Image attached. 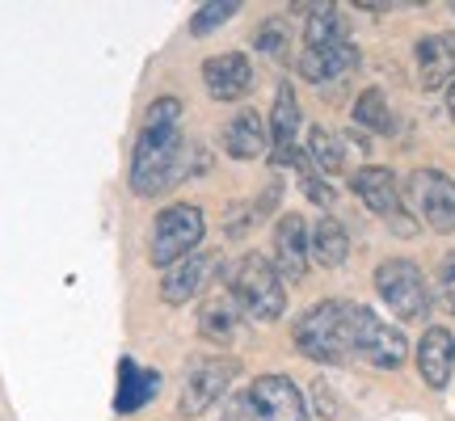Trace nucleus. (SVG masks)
Instances as JSON below:
<instances>
[{"instance_id": "f257e3e1", "label": "nucleus", "mask_w": 455, "mask_h": 421, "mask_svg": "<svg viewBox=\"0 0 455 421\" xmlns=\"http://www.w3.org/2000/svg\"><path fill=\"white\" fill-rule=\"evenodd\" d=\"M181 101L178 98H161L152 101V110L144 118V131L135 139V152H131V190L144 198H156L161 190L178 186L181 178H190V152H186V139H181Z\"/></svg>"}, {"instance_id": "f03ea898", "label": "nucleus", "mask_w": 455, "mask_h": 421, "mask_svg": "<svg viewBox=\"0 0 455 421\" xmlns=\"http://www.w3.org/2000/svg\"><path fill=\"white\" fill-rule=\"evenodd\" d=\"M228 295L236 299V308L244 312V321L258 324H275L287 312V287L283 274L275 270V261L261 258V253H244L228 266Z\"/></svg>"}, {"instance_id": "7ed1b4c3", "label": "nucleus", "mask_w": 455, "mask_h": 421, "mask_svg": "<svg viewBox=\"0 0 455 421\" xmlns=\"http://www.w3.org/2000/svg\"><path fill=\"white\" fill-rule=\"evenodd\" d=\"M350 299H321L312 304L299 321H295V350L312 362H325V367H341V362H355L350 354Z\"/></svg>"}, {"instance_id": "20e7f679", "label": "nucleus", "mask_w": 455, "mask_h": 421, "mask_svg": "<svg viewBox=\"0 0 455 421\" xmlns=\"http://www.w3.org/2000/svg\"><path fill=\"white\" fill-rule=\"evenodd\" d=\"M224 421H308V401L287 375H258L228 401Z\"/></svg>"}, {"instance_id": "39448f33", "label": "nucleus", "mask_w": 455, "mask_h": 421, "mask_svg": "<svg viewBox=\"0 0 455 421\" xmlns=\"http://www.w3.org/2000/svg\"><path fill=\"white\" fill-rule=\"evenodd\" d=\"M203 236H207L203 207H195V203H173V207H164L161 215L152 219L148 261H152L156 270H169V266H178V261L195 258Z\"/></svg>"}, {"instance_id": "423d86ee", "label": "nucleus", "mask_w": 455, "mask_h": 421, "mask_svg": "<svg viewBox=\"0 0 455 421\" xmlns=\"http://www.w3.org/2000/svg\"><path fill=\"white\" fill-rule=\"evenodd\" d=\"M241 375V362L228 354H203L186 362V375H181V392H178V413L181 417H203L212 405H220L232 384Z\"/></svg>"}, {"instance_id": "0eeeda50", "label": "nucleus", "mask_w": 455, "mask_h": 421, "mask_svg": "<svg viewBox=\"0 0 455 421\" xmlns=\"http://www.w3.org/2000/svg\"><path fill=\"white\" fill-rule=\"evenodd\" d=\"M350 190H355V195L363 198V207L371 210V215H379L396 236H413V232H418V219H413V210L405 207V195H401L392 169H384V164L358 169V173H350Z\"/></svg>"}, {"instance_id": "6e6552de", "label": "nucleus", "mask_w": 455, "mask_h": 421, "mask_svg": "<svg viewBox=\"0 0 455 421\" xmlns=\"http://www.w3.org/2000/svg\"><path fill=\"white\" fill-rule=\"evenodd\" d=\"M350 354L367 367H379V371H392L401 367L409 354V341L401 329H392L388 321H379L371 308L355 304L350 312Z\"/></svg>"}, {"instance_id": "1a4fd4ad", "label": "nucleus", "mask_w": 455, "mask_h": 421, "mask_svg": "<svg viewBox=\"0 0 455 421\" xmlns=\"http://www.w3.org/2000/svg\"><path fill=\"white\" fill-rule=\"evenodd\" d=\"M375 291L392 308L396 321H422L430 312V291H426L422 270L409 258H388L375 266Z\"/></svg>"}, {"instance_id": "9d476101", "label": "nucleus", "mask_w": 455, "mask_h": 421, "mask_svg": "<svg viewBox=\"0 0 455 421\" xmlns=\"http://www.w3.org/2000/svg\"><path fill=\"white\" fill-rule=\"evenodd\" d=\"M409 210L422 219L430 232H455V181L443 169H413L409 173Z\"/></svg>"}, {"instance_id": "9b49d317", "label": "nucleus", "mask_w": 455, "mask_h": 421, "mask_svg": "<svg viewBox=\"0 0 455 421\" xmlns=\"http://www.w3.org/2000/svg\"><path fill=\"white\" fill-rule=\"evenodd\" d=\"M203 84L215 101H241L253 89V64L241 51H220L212 60H203Z\"/></svg>"}, {"instance_id": "f8f14e48", "label": "nucleus", "mask_w": 455, "mask_h": 421, "mask_svg": "<svg viewBox=\"0 0 455 421\" xmlns=\"http://www.w3.org/2000/svg\"><path fill=\"white\" fill-rule=\"evenodd\" d=\"M308 224H304V215H295V210H287L283 219L275 224V270L283 278H291V282H299V278L308 274Z\"/></svg>"}, {"instance_id": "ddd939ff", "label": "nucleus", "mask_w": 455, "mask_h": 421, "mask_svg": "<svg viewBox=\"0 0 455 421\" xmlns=\"http://www.w3.org/2000/svg\"><path fill=\"white\" fill-rule=\"evenodd\" d=\"M413 60H418V84H422V89L435 93L443 84H451L455 81V30L418 38Z\"/></svg>"}, {"instance_id": "4468645a", "label": "nucleus", "mask_w": 455, "mask_h": 421, "mask_svg": "<svg viewBox=\"0 0 455 421\" xmlns=\"http://www.w3.org/2000/svg\"><path fill=\"white\" fill-rule=\"evenodd\" d=\"M418 375L426 379V388L443 392L455 375V338L443 324H430L418 341Z\"/></svg>"}, {"instance_id": "2eb2a0df", "label": "nucleus", "mask_w": 455, "mask_h": 421, "mask_svg": "<svg viewBox=\"0 0 455 421\" xmlns=\"http://www.w3.org/2000/svg\"><path fill=\"white\" fill-rule=\"evenodd\" d=\"M358 68V47L350 38L329 43V47H304L299 55V76L308 84H325V81H341Z\"/></svg>"}, {"instance_id": "dca6fc26", "label": "nucleus", "mask_w": 455, "mask_h": 421, "mask_svg": "<svg viewBox=\"0 0 455 421\" xmlns=\"http://www.w3.org/2000/svg\"><path fill=\"white\" fill-rule=\"evenodd\" d=\"M224 152L232 161H258L270 152V127L258 118V110H236L220 131Z\"/></svg>"}, {"instance_id": "f3484780", "label": "nucleus", "mask_w": 455, "mask_h": 421, "mask_svg": "<svg viewBox=\"0 0 455 421\" xmlns=\"http://www.w3.org/2000/svg\"><path fill=\"white\" fill-rule=\"evenodd\" d=\"M295 135H299V101H295L291 84H278L275 114H270V161L275 164H295V156H299Z\"/></svg>"}, {"instance_id": "a211bd4d", "label": "nucleus", "mask_w": 455, "mask_h": 421, "mask_svg": "<svg viewBox=\"0 0 455 421\" xmlns=\"http://www.w3.org/2000/svg\"><path fill=\"white\" fill-rule=\"evenodd\" d=\"M244 312L236 308V299L232 295H215V299H207L203 308H198V333L207 341H215V346H236V341H244Z\"/></svg>"}, {"instance_id": "6ab92c4d", "label": "nucleus", "mask_w": 455, "mask_h": 421, "mask_svg": "<svg viewBox=\"0 0 455 421\" xmlns=\"http://www.w3.org/2000/svg\"><path fill=\"white\" fill-rule=\"evenodd\" d=\"M212 266H215V261L207 258V253H195V258L169 266V270L161 274V299L169 304V308L190 304V299L203 291V282H207V274H212Z\"/></svg>"}, {"instance_id": "aec40b11", "label": "nucleus", "mask_w": 455, "mask_h": 421, "mask_svg": "<svg viewBox=\"0 0 455 421\" xmlns=\"http://www.w3.org/2000/svg\"><path fill=\"white\" fill-rule=\"evenodd\" d=\"M308 253H312V261L325 266V270H338L341 261L350 258V236H346V227H341L333 215H321V219L308 227Z\"/></svg>"}, {"instance_id": "412c9836", "label": "nucleus", "mask_w": 455, "mask_h": 421, "mask_svg": "<svg viewBox=\"0 0 455 421\" xmlns=\"http://www.w3.org/2000/svg\"><path fill=\"white\" fill-rule=\"evenodd\" d=\"M161 388V375L156 371H140L131 358L118 362V396H114V409L127 417V413H140V409L152 401V392Z\"/></svg>"}, {"instance_id": "4be33fe9", "label": "nucleus", "mask_w": 455, "mask_h": 421, "mask_svg": "<svg viewBox=\"0 0 455 421\" xmlns=\"http://www.w3.org/2000/svg\"><path fill=\"white\" fill-rule=\"evenodd\" d=\"M295 9L308 17V21H304V47H329V43H341V38H346L341 13L333 4H295Z\"/></svg>"}, {"instance_id": "5701e85b", "label": "nucleus", "mask_w": 455, "mask_h": 421, "mask_svg": "<svg viewBox=\"0 0 455 421\" xmlns=\"http://www.w3.org/2000/svg\"><path fill=\"white\" fill-rule=\"evenodd\" d=\"M308 161L316 164V173H341L346 169V144H341V135L325 127H312L308 131Z\"/></svg>"}, {"instance_id": "b1692460", "label": "nucleus", "mask_w": 455, "mask_h": 421, "mask_svg": "<svg viewBox=\"0 0 455 421\" xmlns=\"http://www.w3.org/2000/svg\"><path fill=\"white\" fill-rule=\"evenodd\" d=\"M355 123L363 131H375V135H388L392 131V110H388V98L379 89H363L355 101Z\"/></svg>"}, {"instance_id": "393cba45", "label": "nucleus", "mask_w": 455, "mask_h": 421, "mask_svg": "<svg viewBox=\"0 0 455 421\" xmlns=\"http://www.w3.org/2000/svg\"><path fill=\"white\" fill-rule=\"evenodd\" d=\"M236 9H241L236 0H212V4H203V9L195 13L190 30H195V34H212L215 26H224L228 17H236Z\"/></svg>"}, {"instance_id": "a878e982", "label": "nucleus", "mask_w": 455, "mask_h": 421, "mask_svg": "<svg viewBox=\"0 0 455 421\" xmlns=\"http://www.w3.org/2000/svg\"><path fill=\"white\" fill-rule=\"evenodd\" d=\"M253 47H258L261 55H283V51H287V26H283V21H261Z\"/></svg>"}, {"instance_id": "bb28decb", "label": "nucleus", "mask_w": 455, "mask_h": 421, "mask_svg": "<svg viewBox=\"0 0 455 421\" xmlns=\"http://www.w3.org/2000/svg\"><path fill=\"white\" fill-rule=\"evenodd\" d=\"M439 299H443V308L455 316V249L439 261Z\"/></svg>"}, {"instance_id": "cd10ccee", "label": "nucleus", "mask_w": 455, "mask_h": 421, "mask_svg": "<svg viewBox=\"0 0 455 421\" xmlns=\"http://www.w3.org/2000/svg\"><path fill=\"white\" fill-rule=\"evenodd\" d=\"M299 181H304V195H308L316 207H333V203H338V190H333L329 181H321V173H304Z\"/></svg>"}, {"instance_id": "c85d7f7f", "label": "nucleus", "mask_w": 455, "mask_h": 421, "mask_svg": "<svg viewBox=\"0 0 455 421\" xmlns=\"http://www.w3.org/2000/svg\"><path fill=\"white\" fill-rule=\"evenodd\" d=\"M447 114H451V123H455V81H451V89H447Z\"/></svg>"}, {"instance_id": "c756f323", "label": "nucleus", "mask_w": 455, "mask_h": 421, "mask_svg": "<svg viewBox=\"0 0 455 421\" xmlns=\"http://www.w3.org/2000/svg\"><path fill=\"white\" fill-rule=\"evenodd\" d=\"M451 9H455V4H451Z\"/></svg>"}]
</instances>
